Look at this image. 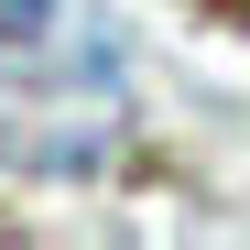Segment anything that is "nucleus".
I'll return each mask as SVG.
<instances>
[{
    "label": "nucleus",
    "mask_w": 250,
    "mask_h": 250,
    "mask_svg": "<svg viewBox=\"0 0 250 250\" xmlns=\"http://www.w3.org/2000/svg\"><path fill=\"white\" fill-rule=\"evenodd\" d=\"M44 22H55V0H0V44H44Z\"/></svg>",
    "instance_id": "obj_1"
},
{
    "label": "nucleus",
    "mask_w": 250,
    "mask_h": 250,
    "mask_svg": "<svg viewBox=\"0 0 250 250\" xmlns=\"http://www.w3.org/2000/svg\"><path fill=\"white\" fill-rule=\"evenodd\" d=\"M218 11H250V0H218Z\"/></svg>",
    "instance_id": "obj_2"
}]
</instances>
